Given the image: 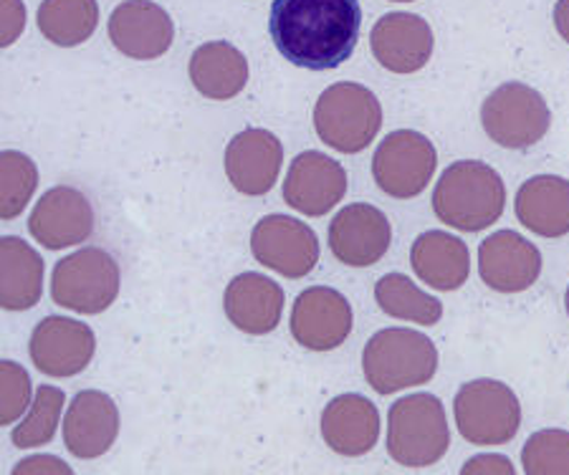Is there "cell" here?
<instances>
[{"label":"cell","instance_id":"obj_1","mask_svg":"<svg viewBox=\"0 0 569 475\" xmlns=\"http://www.w3.org/2000/svg\"><path fill=\"white\" fill-rule=\"evenodd\" d=\"M362 29L360 0H273L269 33L293 67L329 71L352 57Z\"/></svg>","mask_w":569,"mask_h":475},{"label":"cell","instance_id":"obj_2","mask_svg":"<svg viewBox=\"0 0 569 475\" xmlns=\"http://www.w3.org/2000/svg\"><path fill=\"white\" fill-rule=\"evenodd\" d=\"M507 208V185L491 164L479 160L453 162L433 190L438 221L463 233L493 225Z\"/></svg>","mask_w":569,"mask_h":475},{"label":"cell","instance_id":"obj_3","mask_svg":"<svg viewBox=\"0 0 569 475\" xmlns=\"http://www.w3.org/2000/svg\"><path fill=\"white\" fill-rule=\"evenodd\" d=\"M365 380L380 395L426 385L438 370V350L416 329H382L362 352Z\"/></svg>","mask_w":569,"mask_h":475},{"label":"cell","instance_id":"obj_4","mask_svg":"<svg viewBox=\"0 0 569 475\" xmlns=\"http://www.w3.org/2000/svg\"><path fill=\"white\" fill-rule=\"evenodd\" d=\"M451 447L446 407L430 392H416L395 402L388 413V453L406 468L436 465Z\"/></svg>","mask_w":569,"mask_h":475},{"label":"cell","instance_id":"obj_5","mask_svg":"<svg viewBox=\"0 0 569 475\" xmlns=\"http://www.w3.org/2000/svg\"><path fill=\"white\" fill-rule=\"evenodd\" d=\"M319 140L342 154H357L382 130V104L370 89L352 81L321 91L315 107Z\"/></svg>","mask_w":569,"mask_h":475},{"label":"cell","instance_id":"obj_6","mask_svg":"<svg viewBox=\"0 0 569 475\" xmlns=\"http://www.w3.org/2000/svg\"><path fill=\"white\" fill-rule=\"evenodd\" d=\"M481 124L491 142L507 150H527L545 140L552 112L535 87L507 81L493 89L481 107Z\"/></svg>","mask_w":569,"mask_h":475},{"label":"cell","instance_id":"obj_7","mask_svg":"<svg viewBox=\"0 0 569 475\" xmlns=\"http://www.w3.org/2000/svg\"><path fill=\"white\" fill-rule=\"evenodd\" d=\"M453 417L463 441L471 445H503L521 427V405L499 380H473L458 390Z\"/></svg>","mask_w":569,"mask_h":475},{"label":"cell","instance_id":"obj_8","mask_svg":"<svg viewBox=\"0 0 569 475\" xmlns=\"http://www.w3.org/2000/svg\"><path fill=\"white\" fill-rule=\"evenodd\" d=\"M119 266L104 249L87 245L57 263L51 296L77 314H102L119 296Z\"/></svg>","mask_w":569,"mask_h":475},{"label":"cell","instance_id":"obj_9","mask_svg":"<svg viewBox=\"0 0 569 475\" xmlns=\"http://www.w3.org/2000/svg\"><path fill=\"white\" fill-rule=\"evenodd\" d=\"M438 152L426 134L395 130L380 142L372 158V178L385 195L395 200L418 198L433 180Z\"/></svg>","mask_w":569,"mask_h":475},{"label":"cell","instance_id":"obj_10","mask_svg":"<svg viewBox=\"0 0 569 475\" xmlns=\"http://www.w3.org/2000/svg\"><path fill=\"white\" fill-rule=\"evenodd\" d=\"M253 259L287 279H305L319 263V238L289 215H266L251 233Z\"/></svg>","mask_w":569,"mask_h":475},{"label":"cell","instance_id":"obj_11","mask_svg":"<svg viewBox=\"0 0 569 475\" xmlns=\"http://www.w3.org/2000/svg\"><path fill=\"white\" fill-rule=\"evenodd\" d=\"M289 326L291 336L305 350L332 352L352 332V306L337 289L311 286L293 301Z\"/></svg>","mask_w":569,"mask_h":475},{"label":"cell","instance_id":"obj_12","mask_svg":"<svg viewBox=\"0 0 569 475\" xmlns=\"http://www.w3.org/2000/svg\"><path fill=\"white\" fill-rule=\"evenodd\" d=\"M347 188H350V178L342 162L327 158L325 152L307 150L289 164L283 200L301 215L321 218L342 203Z\"/></svg>","mask_w":569,"mask_h":475},{"label":"cell","instance_id":"obj_13","mask_svg":"<svg viewBox=\"0 0 569 475\" xmlns=\"http://www.w3.org/2000/svg\"><path fill=\"white\" fill-rule=\"evenodd\" d=\"M392 243V225L380 208L355 203L339 210L329 223V251L345 266H375Z\"/></svg>","mask_w":569,"mask_h":475},{"label":"cell","instance_id":"obj_14","mask_svg":"<svg viewBox=\"0 0 569 475\" xmlns=\"http://www.w3.org/2000/svg\"><path fill=\"white\" fill-rule=\"evenodd\" d=\"M31 362L49 377H73L89 367L97 336L87 324L67 316H46L31 334Z\"/></svg>","mask_w":569,"mask_h":475},{"label":"cell","instance_id":"obj_15","mask_svg":"<svg viewBox=\"0 0 569 475\" xmlns=\"http://www.w3.org/2000/svg\"><path fill=\"white\" fill-rule=\"evenodd\" d=\"M109 39L124 57L152 61L168 53L176 39V26L170 13L154 0H124L109 16Z\"/></svg>","mask_w":569,"mask_h":475},{"label":"cell","instance_id":"obj_16","mask_svg":"<svg viewBox=\"0 0 569 475\" xmlns=\"http://www.w3.org/2000/svg\"><path fill=\"white\" fill-rule=\"evenodd\" d=\"M31 235L49 251L84 243L94 233V208L81 190L59 185L46 190L29 218Z\"/></svg>","mask_w":569,"mask_h":475},{"label":"cell","instance_id":"obj_17","mask_svg":"<svg viewBox=\"0 0 569 475\" xmlns=\"http://www.w3.org/2000/svg\"><path fill=\"white\" fill-rule=\"evenodd\" d=\"M223 164L238 193L261 198L277 185L283 164V144L273 132L253 127V130L238 132L228 142Z\"/></svg>","mask_w":569,"mask_h":475},{"label":"cell","instance_id":"obj_18","mask_svg":"<svg viewBox=\"0 0 569 475\" xmlns=\"http://www.w3.org/2000/svg\"><path fill=\"white\" fill-rule=\"evenodd\" d=\"M479 273L486 286L499 294H521L539 279L541 253L517 231H497L481 243Z\"/></svg>","mask_w":569,"mask_h":475},{"label":"cell","instance_id":"obj_19","mask_svg":"<svg viewBox=\"0 0 569 475\" xmlns=\"http://www.w3.org/2000/svg\"><path fill=\"white\" fill-rule=\"evenodd\" d=\"M119 435V410L114 400L99 390H84L71 400L63 417V445L79 461H94L114 445Z\"/></svg>","mask_w":569,"mask_h":475},{"label":"cell","instance_id":"obj_20","mask_svg":"<svg viewBox=\"0 0 569 475\" xmlns=\"http://www.w3.org/2000/svg\"><path fill=\"white\" fill-rule=\"evenodd\" d=\"M375 59L392 74H416L433 57V31L416 13L382 16L370 33Z\"/></svg>","mask_w":569,"mask_h":475},{"label":"cell","instance_id":"obj_21","mask_svg":"<svg viewBox=\"0 0 569 475\" xmlns=\"http://www.w3.org/2000/svg\"><path fill=\"white\" fill-rule=\"evenodd\" d=\"M283 289L263 273H241L228 283L223 294L226 316L246 334L263 336L281 324Z\"/></svg>","mask_w":569,"mask_h":475},{"label":"cell","instance_id":"obj_22","mask_svg":"<svg viewBox=\"0 0 569 475\" xmlns=\"http://www.w3.org/2000/svg\"><path fill=\"white\" fill-rule=\"evenodd\" d=\"M321 437L335 453L347 455V458H360L378 445V407L357 392L335 397L321 413Z\"/></svg>","mask_w":569,"mask_h":475},{"label":"cell","instance_id":"obj_23","mask_svg":"<svg viewBox=\"0 0 569 475\" xmlns=\"http://www.w3.org/2000/svg\"><path fill=\"white\" fill-rule=\"evenodd\" d=\"M410 266L436 291H458L471 276V251L446 231H428L410 249Z\"/></svg>","mask_w":569,"mask_h":475},{"label":"cell","instance_id":"obj_24","mask_svg":"<svg viewBox=\"0 0 569 475\" xmlns=\"http://www.w3.org/2000/svg\"><path fill=\"white\" fill-rule=\"evenodd\" d=\"M519 223L541 238L569 233V180L559 175H537L519 188L513 200Z\"/></svg>","mask_w":569,"mask_h":475},{"label":"cell","instance_id":"obj_25","mask_svg":"<svg viewBox=\"0 0 569 475\" xmlns=\"http://www.w3.org/2000/svg\"><path fill=\"white\" fill-rule=\"evenodd\" d=\"M190 81L213 102H228L249 84V61L233 43L210 41L190 57Z\"/></svg>","mask_w":569,"mask_h":475},{"label":"cell","instance_id":"obj_26","mask_svg":"<svg viewBox=\"0 0 569 475\" xmlns=\"http://www.w3.org/2000/svg\"><path fill=\"white\" fill-rule=\"evenodd\" d=\"M43 296V259L16 235L0 241V304L6 312H26Z\"/></svg>","mask_w":569,"mask_h":475},{"label":"cell","instance_id":"obj_27","mask_svg":"<svg viewBox=\"0 0 569 475\" xmlns=\"http://www.w3.org/2000/svg\"><path fill=\"white\" fill-rule=\"evenodd\" d=\"M375 301L385 314L400 322L433 326L443 316V304L428 291L418 289L406 273H388L375 283Z\"/></svg>","mask_w":569,"mask_h":475},{"label":"cell","instance_id":"obj_28","mask_svg":"<svg viewBox=\"0 0 569 475\" xmlns=\"http://www.w3.org/2000/svg\"><path fill=\"white\" fill-rule=\"evenodd\" d=\"M99 26L97 0H43L39 29L51 43L71 49L91 39Z\"/></svg>","mask_w":569,"mask_h":475},{"label":"cell","instance_id":"obj_29","mask_svg":"<svg viewBox=\"0 0 569 475\" xmlns=\"http://www.w3.org/2000/svg\"><path fill=\"white\" fill-rule=\"evenodd\" d=\"M39 188V168L29 154L18 150H6L0 154V215L3 221H13L31 203Z\"/></svg>","mask_w":569,"mask_h":475},{"label":"cell","instance_id":"obj_30","mask_svg":"<svg viewBox=\"0 0 569 475\" xmlns=\"http://www.w3.org/2000/svg\"><path fill=\"white\" fill-rule=\"evenodd\" d=\"M63 402H67V397H63V390L59 387L41 385L36 390L29 415L21 420V425L13 427V445L23 451V447H39L51 443L53 435H57Z\"/></svg>","mask_w":569,"mask_h":475},{"label":"cell","instance_id":"obj_31","mask_svg":"<svg viewBox=\"0 0 569 475\" xmlns=\"http://www.w3.org/2000/svg\"><path fill=\"white\" fill-rule=\"evenodd\" d=\"M527 475H569V433L539 431L521 447Z\"/></svg>","mask_w":569,"mask_h":475},{"label":"cell","instance_id":"obj_32","mask_svg":"<svg viewBox=\"0 0 569 475\" xmlns=\"http://www.w3.org/2000/svg\"><path fill=\"white\" fill-rule=\"evenodd\" d=\"M31 407V377L21 364H0V425H13Z\"/></svg>","mask_w":569,"mask_h":475},{"label":"cell","instance_id":"obj_33","mask_svg":"<svg viewBox=\"0 0 569 475\" xmlns=\"http://www.w3.org/2000/svg\"><path fill=\"white\" fill-rule=\"evenodd\" d=\"M26 29V8L21 0H3V23H0V46H11Z\"/></svg>","mask_w":569,"mask_h":475},{"label":"cell","instance_id":"obj_34","mask_svg":"<svg viewBox=\"0 0 569 475\" xmlns=\"http://www.w3.org/2000/svg\"><path fill=\"white\" fill-rule=\"evenodd\" d=\"M463 475H483V473H503V475H513V465L509 458H503V455H476V458L468 461L463 468Z\"/></svg>","mask_w":569,"mask_h":475},{"label":"cell","instance_id":"obj_35","mask_svg":"<svg viewBox=\"0 0 569 475\" xmlns=\"http://www.w3.org/2000/svg\"><path fill=\"white\" fill-rule=\"evenodd\" d=\"M21 473H63V475H71L73 471L63 461L53 458V455H33V458H26V461L16 465L13 475H21Z\"/></svg>","mask_w":569,"mask_h":475},{"label":"cell","instance_id":"obj_36","mask_svg":"<svg viewBox=\"0 0 569 475\" xmlns=\"http://www.w3.org/2000/svg\"><path fill=\"white\" fill-rule=\"evenodd\" d=\"M555 26L562 39L569 43V0H557L555 6Z\"/></svg>","mask_w":569,"mask_h":475},{"label":"cell","instance_id":"obj_37","mask_svg":"<svg viewBox=\"0 0 569 475\" xmlns=\"http://www.w3.org/2000/svg\"><path fill=\"white\" fill-rule=\"evenodd\" d=\"M565 304H567V314H569V289H567V296H565Z\"/></svg>","mask_w":569,"mask_h":475},{"label":"cell","instance_id":"obj_38","mask_svg":"<svg viewBox=\"0 0 569 475\" xmlns=\"http://www.w3.org/2000/svg\"><path fill=\"white\" fill-rule=\"evenodd\" d=\"M392 3H412V0H392Z\"/></svg>","mask_w":569,"mask_h":475}]
</instances>
